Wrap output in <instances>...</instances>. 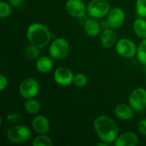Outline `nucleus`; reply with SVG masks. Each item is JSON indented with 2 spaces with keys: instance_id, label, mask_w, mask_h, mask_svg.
<instances>
[{
  "instance_id": "nucleus-1",
  "label": "nucleus",
  "mask_w": 146,
  "mask_h": 146,
  "mask_svg": "<svg viewBox=\"0 0 146 146\" xmlns=\"http://www.w3.org/2000/svg\"><path fill=\"white\" fill-rule=\"evenodd\" d=\"M94 130L101 141L111 144L119 136V127L117 123L107 115H99L93 121Z\"/></svg>"
},
{
  "instance_id": "nucleus-2",
  "label": "nucleus",
  "mask_w": 146,
  "mask_h": 146,
  "mask_svg": "<svg viewBox=\"0 0 146 146\" xmlns=\"http://www.w3.org/2000/svg\"><path fill=\"white\" fill-rule=\"evenodd\" d=\"M27 38L31 44L43 49L50 44L52 34L45 25L35 22L28 26L27 29Z\"/></svg>"
},
{
  "instance_id": "nucleus-3",
  "label": "nucleus",
  "mask_w": 146,
  "mask_h": 146,
  "mask_svg": "<svg viewBox=\"0 0 146 146\" xmlns=\"http://www.w3.org/2000/svg\"><path fill=\"white\" fill-rule=\"evenodd\" d=\"M32 130L26 125L13 126L7 131V139L14 144H22L30 139Z\"/></svg>"
},
{
  "instance_id": "nucleus-4",
  "label": "nucleus",
  "mask_w": 146,
  "mask_h": 146,
  "mask_svg": "<svg viewBox=\"0 0 146 146\" xmlns=\"http://www.w3.org/2000/svg\"><path fill=\"white\" fill-rule=\"evenodd\" d=\"M69 43L63 38H56L49 47V54L54 60H62L66 58L69 54Z\"/></svg>"
},
{
  "instance_id": "nucleus-5",
  "label": "nucleus",
  "mask_w": 146,
  "mask_h": 146,
  "mask_svg": "<svg viewBox=\"0 0 146 146\" xmlns=\"http://www.w3.org/2000/svg\"><path fill=\"white\" fill-rule=\"evenodd\" d=\"M110 9V4L108 0H91L87 4V14L94 19L107 16Z\"/></svg>"
},
{
  "instance_id": "nucleus-6",
  "label": "nucleus",
  "mask_w": 146,
  "mask_h": 146,
  "mask_svg": "<svg viewBox=\"0 0 146 146\" xmlns=\"http://www.w3.org/2000/svg\"><path fill=\"white\" fill-rule=\"evenodd\" d=\"M40 86L37 80L33 78H27L23 80L19 86V93L24 99L34 98L38 92Z\"/></svg>"
},
{
  "instance_id": "nucleus-7",
  "label": "nucleus",
  "mask_w": 146,
  "mask_h": 146,
  "mask_svg": "<svg viewBox=\"0 0 146 146\" xmlns=\"http://www.w3.org/2000/svg\"><path fill=\"white\" fill-rule=\"evenodd\" d=\"M138 47L136 44L127 38H122L117 40L115 44V50L119 56L124 58H133L137 54Z\"/></svg>"
},
{
  "instance_id": "nucleus-8",
  "label": "nucleus",
  "mask_w": 146,
  "mask_h": 146,
  "mask_svg": "<svg viewBox=\"0 0 146 146\" xmlns=\"http://www.w3.org/2000/svg\"><path fill=\"white\" fill-rule=\"evenodd\" d=\"M129 105L136 112H140L146 108V89L142 87L132 91L128 98Z\"/></svg>"
},
{
  "instance_id": "nucleus-9",
  "label": "nucleus",
  "mask_w": 146,
  "mask_h": 146,
  "mask_svg": "<svg viewBox=\"0 0 146 146\" xmlns=\"http://www.w3.org/2000/svg\"><path fill=\"white\" fill-rule=\"evenodd\" d=\"M106 17H107L106 21L108 22L109 27L113 29H117L123 25L126 19V15L121 8L115 7L110 10Z\"/></svg>"
},
{
  "instance_id": "nucleus-10",
  "label": "nucleus",
  "mask_w": 146,
  "mask_h": 146,
  "mask_svg": "<svg viewBox=\"0 0 146 146\" xmlns=\"http://www.w3.org/2000/svg\"><path fill=\"white\" fill-rule=\"evenodd\" d=\"M74 74L72 70L67 67H59L54 72L55 82L62 86H68L73 84Z\"/></svg>"
},
{
  "instance_id": "nucleus-11",
  "label": "nucleus",
  "mask_w": 146,
  "mask_h": 146,
  "mask_svg": "<svg viewBox=\"0 0 146 146\" xmlns=\"http://www.w3.org/2000/svg\"><path fill=\"white\" fill-rule=\"evenodd\" d=\"M65 9L68 15L75 18H82L87 13V6L82 0H68Z\"/></svg>"
},
{
  "instance_id": "nucleus-12",
  "label": "nucleus",
  "mask_w": 146,
  "mask_h": 146,
  "mask_svg": "<svg viewBox=\"0 0 146 146\" xmlns=\"http://www.w3.org/2000/svg\"><path fill=\"white\" fill-rule=\"evenodd\" d=\"M32 127L38 134H46L50 131V121L44 115H37L32 121Z\"/></svg>"
},
{
  "instance_id": "nucleus-13",
  "label": "nucleus",
  "mask_w": 146,
  "mask_h": 146,
  "mask_svg": "<svg viewBox=\"0 0 146 146\" xmlns=\"http://www.w3.org/2000/svg\"><path fill=\"white\" fill-rule=\"evenodd\" d=\"M99 40L102 46L105 48H111L117 42V34L113 28L107 27L101 33Z\"/></svg>"
},
{
  "instance_id": "nucleus-14",
  "label": "nucleus",
  "mask_w": 146,
  "mask_h": 146,
  "mask_svg": "<svg viewBox=\"0 0 146 146\" xmlns=\"http://www.w3.org/2000/svg\"><path fill=\"white\" fill-rule=\"evenodd\" d=\"M114 143L115 146H136L139 144V137L133 132H126L119 135Z\"/></svg>"
},
{
  "instance_id": "nucleus-15",
  "label": "nucleus",
  "mask_w": 146,
  "mask_h": 146,
  "mask_svg": "<svg viewBox=\"0 0 146 146\" xmlns=\"http://www.w3.org/2000/svg\"><path fill=\"white\" fill-rule=\"evenodd\" d=\"M115 115L121 121H130L134 117V110L126 104H119L115 108Z\"/></svg>"
},
{
  "instance_id": "nucleus-16",
  "label": "nucleus",
  "mask_w": 146,
  "mask_h": 146,
  "mask_svg": "<svg viewBox=\"0 0 146 146\" xmlns=\"http://www.w3.org/2000/svg\"><path fill=\"white\" fill-rule=\"evenodd\" d=\"M53 58L50 56H44L41 57H38L36 62V69L40 74H47L50 72L54 67V62Z\"/></svg>"
},
{
  "instance_id": "nucleus-17",
  "label": "nucleus",
  "mask_w": 146,
  "mask_h": 146,
  "mask_svg": "<svg viewBox=\"0 0 146 146\" xmlns=\"http://www.w3.org/2000/svg\"><path fill=\"white\" fill-rule=\"evenodd\" d=\"M84 29L86 33L90 37H96L100 33L101 25L97 21V19L90 18L87 19L84 24Z\"/></svg>"
},
{
  "instance_id": "nucleus-18",
  "label": "nucleus",
  "mask_w": 146,
  "mask_h": 146,
  "mask_svg": "<svg viewBox=\"0 0 146 146\" xmlns=\"http://www.w3.org/2000/svg\"><path fill=\"white\" fill-rule=\"evenodd\" d=\"M133 32L140 38H146V19L139 17L133 21Z\"/></svg>"
},
{
  "instance_id": "nucleus-19",
  "label": "nucleus",
  "mask_w": 146,
  "mask_h": 146,
  "mask_svg": "<svg viewBox=\"0 0 146 146\" xmlns=\"http://www.w3.org/2000/svg\"><path fill=\"white\" fill-rule=\"evenodd\" d=\"M40 109H41V105L38 100L34 98L26 99L24 103V110L27 114L36 115L39 112Z\"/></svg>"
},
{
  "instance_id": "nucleus-20",
  "label": "nucleus",
  "mask_w": 146,
  "mask_h": 146,
  "mask_svg": "<svg viewBox=\"0 0 146 146\" xmlns=\"http://www.w3.org/2000/svg\"><path fill=\"white\" fill-rule=\"evenodd\" d=\"M40 48L33 45V44H31L28 45L26 49H25V51H24V54H25V56L30 60H34V59H37L39 57V55H40Z\"/></svg>"
},
{
  "instance_id": "nucleus-21",
  "label": "nucleus",
  "mask_w": 146,
  "mask_h": 146,
  "mask_svg": "<svg viewBox=\"0 0 146 146\" xmlns=\"http://www.w3.org/2000/svg\"><path fill=\"white\" fill-rule=\"evenodd\" d=\"M32 144L33 146H52L53 145L51 139L46 134H38L33 140Z\"/></svg>"
},
{
  "instance_id": "nucleus-22",
  "label": "nucleus",
  "mask_w": 146,
  "mask_h": 146,
  "mask_svg": "<svg viewBox=\"0 0 146 146\" xmlns=\"http://www.w3.org/2000/svg\"><path fill=\"white\" fill-rule=\"evenodd\" d=\"M136 56H137L139 62L141 64L146 65V38L143 39L139 43V44L138 46Z\"/></svg>"
},
{
  "instance_id": "nucleus-23",
  "label": "nucleus",
  "mask_w": 146,
  "mask_h": 146,
  "mask_svg": "<svg viewBox=\"0 0 146 146\" xmlns=\"http://www.w3.org/2000/svg\"><path fill=\"white\" fill-rule=\"evenodd\" d=\"M12 13V6L9 3L1 1L0 2V17L2 19L9 17Z\"/></svg>"
},
{
  "instance_id": "nucleus-24",
  "label": "nucleus",
  "mask_w": 146,
  "mask_h": 146,
  "mask_svg": "<svg viewBox=\"0 0 146 146\" xmlns=\"http://www.w3.org/2000/svg\"><path fill=\"white\" fill-rule=\"evenodd\" d=\"M88 82V79H87V76L84 74H81V73H79L77 74L74 75V82L73 84L77 86V87H84L86 86Z\"/></svg>"
},
{
  "instance_id": "nucleus-25",
  "label": "nucleus",
  "mask_w": 146,
  "mask_h": 146,
  "mask_svg": "<svg viewBox=\"0 0 146 146\" xmlns=\"http://www.w3.org/2000/svg\"><path fill=\"white\" fill-rule=\"evenodd\" d=\"M135 9L139 17L146 19V0H136Z\"/></svg>"
},
{
  "instance_id": "nucleus-26",
  "label": "nucleus",
  "mask_w": 146,
  "mask_h": 146,
  "mask_svg": "<svg viewBox=\"0 0 146 146\" xmlns=\"http://www.w3.org/2000/svg\"><path fill=\"white\" fill-rule=\"evenodd\" d=\"M7 120L10 122V123H17L21 121V115L18 114V113H15V112H11V113H9L6 116Z\"/></svg>"
},
{
  "instance_id": "nucleus-27",
  "label": "nucleus",
  "mask_w": 146,
  "mask_h": 146,
  "mask_svg": "<svg viewBox=\"0 0 146 146\" xmlns=\"http://www.w3.org/2000/svg\"><path fill=\"white\" fill-rule=\"evenodd\" d=\"M138 130L141 134L146 135V118L142 119L141 121H139V123H138Z\"/></svg>"
},
{
  "instance_id": "nucleus-28",
  "label": "nucleus",
  "mask_w": 146,
  "mask_h": 146,
  "mask_svg": "<svg viewBox=\"0 0 146 146\" xmlns=\"http://www.w3.org/2000/svg\"><path fill=\"white\" fill-rule=\"evenodd\" d=\"M8 86V79L4 74H0V90L4 91Z\"/></svg>"
},
{
  "instance_id": "nucleus-29",
  "label": "nucleus",
  "mask_w": 146,
  "mask_h": 146,
  "mask_svg": "<svg viewBox=\"0 0 146 146\" xmlns=\"http://www.w3.org/2000/svg\"><path fill=\"white\" fill-rule=\"evenodd\" d=\"M24 0H9V3L11 4L12 7H20L21 5H22Z\"/></svg>"
},
{
  "instance_id": "nucleus-30",
  "label": "nucleus",
  "mask_w": 146,
  "mask_h": 146,
  "mask_svg": "<svg viewBox=\"0 0 146 146\" xmlns=\"http://www.w3.org/2000/svg\"><path fill=\"white\" fill-rule=\"evenodd\" d=\"M108 145H109V144H107V143H105V142H104V141H101L100 143L97 144V145L98 146H107Z\"/></svg>"
}]
</instances>
